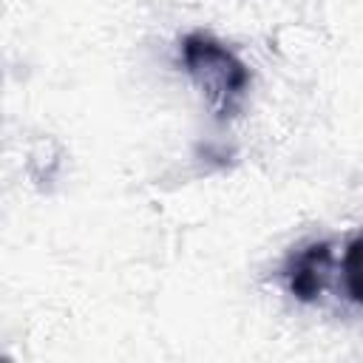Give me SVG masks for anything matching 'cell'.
I'll list each match as a JSON object with an SVG mask.
<instances>
[{
	"label": "cell",
	"instance_id": "cell-1",
	"mask_svg": "<svg viewBox=\"0 0 363 363\" xmlns=\"http://www.w3.org/2000/svg\"><path fill=\"white\" fill-rule=\"evenodd\" d=\"M182 65L218 122L233 119L244 108L252 77L247 62L221 40L204 31L187 34L182 40Z\"/></svg>",
	"mask_w": 363,
	"mask_h": 363
},
{
	"label": "cell",
	"instance_id": "cell-2",
	"mask_svg": "<svg viewBox=\"0 0 363 363\" xmlns=\"http://www.w3.org/2000/svg\"><path fill=\"white\" fill-rule=\"evenodd\" d=\"M329 272H332V250L326 241L306 244L303 250L289 255V261L284 267L289 292L303 303H312L323 295V289L329 284Z\"/></svg>",
	"mask_w": 363,
	"mask_h": 363
},
{
	"label": "cell",
	"instance_id": "cell-3",
	"mask_svg": "<svg viewBox=\"0 0 363 363\" xmlns=\"http://www.w3.org/2000/svg\"><path fill=\"white\" fill-rule=\"evenodd\" d=\"M343 281H346L349 298L357 306H363V233L346 247V255H343Z\"/></svg>",
	"mask_w": 363,
	"mask_h": 363
}]
</instances>
